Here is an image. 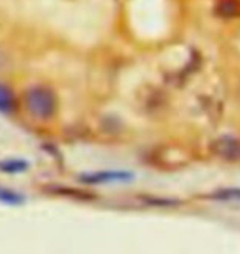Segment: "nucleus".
<instances>
[{
  "label": "nucleus",
  "mask_w": 240,
  "mask_h": 254,
  "mask_svg": "<svg viewBox=\"0 0 240 254\" xmlns=\"http://www.w3.org/2000/svg\"><path fill=\"white\" fill-rule=\"evenodd\" d=\"M23 101L28 114L33 116L35 119H51L56 114V109H58V101H56L54 93L49 88H45V86L30 88L25 93Z\"/></svg>",
  "instance_id": "f257e3e1"
},
{
  "label": "nucleus",
  "mask_w": 240,
  "mask_h": 254,
  "mask_svg": "<svg viewBox=\"0 0 240 254\" xmlns=\"http://www.w3.org/2000/svg\"><path fill=\"white\" fill-rule=\"evenodd\" d=\"M212 152L219 159L227 162H239L240 160V139L232 135L219 137L212 142Z\"/></svg>",
  "instance_id": "f03ea898"
},
{
  "label": "nucleus",
  "mask_w": 240,
  "mask_h": 254,
  "mask_svg": "<svg viewBox=\"0 0 240 254\" xmlns=\"http://www.w3.org/2000/svg\"><path fill=\"white\" fill-rule=\"evenodd\" d=\"M134 179V174L129 172H99V174H91V177H83L88 184H102V182H127Z\"/></svg>",
  "instance_id": "7ed1b4c3"
},
{
  "label": "nucleus",
  "mask_w": 240,
  "mask_h": 254,
  "mask_svg": "<svg viewBox=\"0 0 240 254\" xmlns=\"http://www.w3.org/2000/svg\"><path fill=\"white\" fill-rule=\"evenodd\" d=\"M15 109V94L5 84H0V114H8Z\"/></svg>",
  "instance_id": "20e7f679"
},
{
  "label": "nucleus",
  "mask_w": 240,
  "mask_h": 254,
  "mask_svg": "<svg viewBox=\"0 0 240 254\" xmlns=\"http://www.w3.org/2000/svg\"><path fill=\"white\" fill-rule=\"evenodd\" d=\"M23 201H25L23 195L5 189V187H0V203H5V205H20Z\"/></svg>",
  "instance_id": "39448f33"
},
{
  "label": "nucleus",
  "mask_w": 240,
  "mask_h": 254,
  "mask_svg": "<svg viewBox=\"0 0 240 254\" xmlns=\"http://www.w3.org/2000/svg\"><path fill=\"white\" fill-rule=\"evenodd\" d=\"M217 12L222 15V17H234L240 12V5L237 0H221L217 7Z\"/></svg>",
  "instance_id": "423d86ee"
},
{
  "label": "nucleus",
  "mask_w": 240,
  "mask_h": 254,
  "mask_svg": "<svg viewBox=\"0 0 240 254\" xmlns=\"http://www.w3.org/2000/svg\"><path fill=\"white\" fill-rule=\"evenodd\" d=\"M28 169V164L23 160H7L3 162L2 170L8 172V174H18V172H23Z\"/></svg>",
  "instance_id": "0eeeda50"
},
{
  "label": "nucleus",
  "mask_w": 240,
  "mask_h": 254,
  "mask_svg": "<svg viewBox=\"0 0 240 254\" xmlns=\"http://www.w3.org/2000/svg\"><path fill=\"white\" fill-rule=\"evenodd\" d=\"M214 198H217V200H240V190L239 189H231V190H222L214 195Z\"/></svg>",
  "instance_id": "6e6552de"
}]
</instances>
